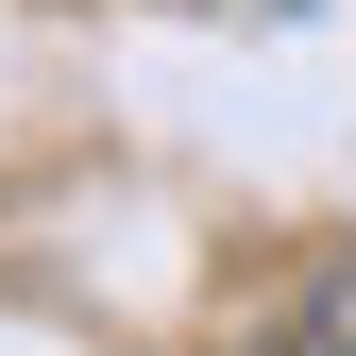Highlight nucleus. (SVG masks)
Returning a JSON list of instances; mask_svg holds the SVG:
<instances>
[{
	"label": "nucleus",
	"instance_id": "nucleus-1",
	"mask_svg": "<svg viewBox=\"0 0 356 356\" xmlns=\"http://www.w3.org/2000/svg\"><path fill=\"white\" fill-rule=\"evenodd\" d=\"M254 356H356V272H339L323 305H305V323H272V339H254Z\"/></svg>",
	"mask_w": 356,
	"mask_h": 356
}]
</instances>
